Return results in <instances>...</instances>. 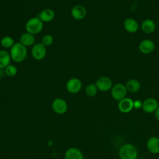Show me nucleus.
<instances>
[{
    "label": "nucleus",
    "instance_id": "0eeeda50",
    "mask_svg": "<svg viewBox=\"0 0 159 159\" xmlns=\"http://www.w3.org/2000/svg\"><path fill=\"white\" fill-rule=\"evenodd\" d=\"M96 85L98 90L106 92L111 89L112 87V82L111 78L107 76L99 77L96 81Z\"/></svg>",
    "mask_w": 159,
    "mask_h": 159
},
{
    "label": "nucleus",
    "instance_id": "9b49d317",
    "mask_svg": "<svg viewBox=\"0 0 159 159\" xmlns=\"http://www.w3.org/2000/svg\"><path fill=\"white\" fill-rule=\"evenodd\" d=\"M118 108L122 113H128L134 108V101L129 98H125L119 101Z\"/></svg>",
    "mask_w": 159,
    "mask_h": 159
},
{
    "label": "nucleus",
    "instance_id": "393cba45",
    "mask_svg": "<svg viewBox=\"0 0 159 159\" xmlns=\"http://www.w3.org/2000/svg\"><path fill=\"white\" fill-rule=\"evenodd\" d=\"M142 107V102L139 100H135L134 101V108L135 109H140Z\"/></svg>",
    "mask_w": 159,
    "mask_h": 159
},
{
    "label": "nucleus",
    "instance_id": "ddd939ff",
    "mask_svg": "<svg viewBox=\"0 0 159 159\" xmlns=\"http://www.w3.org/2000/svg\"><path fill=\"white\" fill-rule=\"evenodd\" d=\"M140 51L144 54H149L152 53L155 49L154 42L149 39L142 40L139 44Z\"/></svg>",
    "mask_w": 159,
    "mask_h": 159
},
{
    "label": "nucleus",
    "instance_id": "423d86ee",
    "mask_svg": "<svg viewBox=\"0 0 159 159\" xmlns=\"http://www.w3.org/2000/svg\"><path fill=\"white\" fill-rule=\"evenodd\" d=\"M52 107L55 113L58 114H63L68 110V104L63 99L57 98L53 101Z\"/></svg>",
    "mask_w": 159,
    "mask_h": 159
},
{
    "label": "nucleus",
    "instance_id": "39448f33",
    "mask_svg": "<svg viewBox=\"0 0 159 159\" xmlns=\"http://www.w3.org/2000/svg\"><path fill=\"white\" fill-rule=\"evenodd\" d=\"M127 92V90L124 84L117 83L112 87L111 93L113 99L119 101L125 98Z\"/></svg>",
    "mask_w": 159,
    "mask_h": 159
},
{
    "label": "nucleus",
    "instance_id": "9d476101",
    "mask_svg": "<svg viewBox=\"0 0 159 159\" xmlns=\"http://www.w3.org/2000/svg\"><path fill=\"white\" fill-rule=\"evenodd\" d=\"M87 14L86 8L82 5H76L73 7L71 10V15L72 17L75 20L83 19Z\"/></svg>",
    "mask_w": 159,
    "mask_h": 159
},
{
    "label": "nucleus",
    "instance_id": "412c9836",
    "mask_svg": "<svg viewBox=\"0 0 159 159\" xmlns=\"http://www.w3.org/2000/svg\"><path fill=\"white\" fill-rule=\"evenodd\" d=\"M1 46L4 48H11L15 43L14 40L11 36H4L0 41Z\"/></svg>",
    "mask_w": 159,
    "mask_h": 159
},
{
    "label": "nucleus",
    "instance_id": "7ed1b4c3",
    "mask_svg": "<svg viewBox=\"0 0 159 159\" xmlns=\"http://www.w3.org/2000/svg\"><path fill=\"white\" fill-rule=\"evenodd\" d=\"M43 22L39 17H34L29 19L25 24V30L27 32L33 35L39 34L43 29Z\"/></svg>",
    "mask_w": 159,
    "mask_h": 159
},
{
    "label": "nucleus",
    "instance_id": "a211bd4d",
    "mask_svg": "<svg viewBox=\"0 0 159 159\" xmlns=\"http://www.w3.org/2000/svg\"><path fill=\"white\" fill-rule=\"evenodd\" d=\"M39 17L43 22H48L54 19L55 12L50 8L45 9L40 12Z\"/></svg>",
    "mask_w": 159,
    "mask_h": 159
},
{
    "label": "nucleus",
    "instance_id": "f257e3e1",
    "mask_svg": "<svg viewBox=\"0 0 159 159\" xmlns=\"http://www.w3.org/2000/svg\"><path fill=\"white\" fill-rule=\"evenodd\" d=\"M11 59L16 63L22 62L27 55V47L20 43L19 42L15 43L10 48L9 52Z\"/></svg>",
    "mask_w": 159,
    "mask_h": 159
},
{
    "label": "nucleus",
    "instance_id": "2eb2a0df",
    "mask_svg": "<svg viewBox=\"0 0 159 159\" xmlns=\"http://www.w3.org/2000/svg\"><path fill=\"white\" fill-rule=\"evenodd\" d=\"M35 42V38L34 35L29 32L22 34L19 38V42L26 47L34 45Z\"/></svg>",
    "mask_w": 159,
    "mask_h": 159
},
{
    "label": "nucleus",
    "instance_id": "f8f14e48",
    "mask_svg": "<svg viewBox=\"0 0 159 159\" xmlns=\"http://www.w3.org/2000/svg\"><path fill=\"white\" fill-rule=\"evenodd\" d=\"M65 159H84L82 152L78 148L71 147L65 153Z\"/></svg>",
    "mask_w": 159,
    "mask_h": 159
},
{
    "label": "nucleus",
    "instance_id": "dca6fc26",
    "mask_svg": "<svg viewBox=\"0 0 159 159\" xmlns=\"http://www.w3.org/2000/svg\"><path fill=\"white\" fill-rule=\"evenodd\" d=\"M124 27L128 32L134 33L139 29V24L136 20L132 18H127L124 22Z\"/></svg>",
    "mask_w": 159,
    "mask_h": 159
},
{
    "label": "nucleus",
    "instance_id": "a878e982",
    "mask_svg": "<svg viewBox=\"0 0 159 159\" xmlns=\"http://www.w3.org/2000/svg\"><path fill=\"white\" fill-rule=\"evenodd\" d=\"M155 118L159 121V106L157 109V110L155 111Z\"/></svg>",
    "mask_w": 159,
    "mask_h": 159
},
{
    "label": "nucleus",
    "instance_id": "f3484780",
    "mask_svg": "<svg viewBox=\"0 0 159 159\" xmlns=\"http://www.w3.org/2000/svg\"><path fill=\"white\" fill-rule=\"evenodd\" d=\"M142 30L145 34H152L156 29V24L151 19H145L141 24Z\"/></svg>",
    "mask_w": 159,
    "mask_h": 159
},
{
    "label": "nucleus",
    "instance_id": "6e6552de",
    "mask_svg": "<svg viewBox=\"0 0 159 159\" xmlns=\"http://www.w3.org/2000/svg\"><path fill=\"white\" fill-rule=\"evenodd\" d=\"M82 88V83L78 78H71L68 80L66 84L67 91L72 94L78 93Z\"/></svg>",
    "mask_w": 159,
    "mask_h": 159
},
{
    "label": "nucleus",
    "instance_id": "5701e85b",
    "mask_svg": "<svg viewBox=\"0 0 159 159\" xmlns=\"http://www.w3.org/2000/svg\"><path fill=\"white\" fill-rule=\"evenodd\" d=\"M5 74L9 77H13L17 73V68L14 65H9L4 68Z\"/></svg>",
    "mask_w": 159,
    "mask_h": 159
},
{
    "label": "nucleus",
    "instance_id": "b1692460",
    "mask_svg": "<svg viewBox=\"0 0 159 159\" xmlns=\"http://www.w3.org/2000/svg\"><path fill=\"white\" fill-rule=\"evenodd\" d=\"M53 42V37L50 34L45 35L41 40V43L46 47L51 45Z\"/></svg>",
    "mask_w": 159,
    "mask_h": 159
},
{
    "label": "nucleus",
    "instance_id": "f03ea898",
    "mask_svg": "<svg viewBox=\"0 0 159 159\" xmlns=\"http://www.w3.org/2000/svg\"><path fill=\"white\" fill-rule=\"evenodd\" d=\"M119 156L120 159H137L138 150L134 145L125 143L120 148Z\"/></svg>",
    "mask_w": 159,
    "mask_h": 159
},
{
    "label": "nucleus",
    "instance_id": "4be33fe9",
    "mask_svg": "<svg viewBox=\"0 0 159 159\" xmlns=\"http://www.w3.org/2000/svg\"><path fill=\"white\" fill-rule=\"evenodd\" d=\"M98 88L94 83H91L88 84L86 89H85V93L86 95L89 97H94V96L96 95L98 93Z\"/></svg>",
    "mask_w": 159,
    "mask_h": 159
},
{
    "label": "nucleus",
    "instance_id": "1a4fd4ad",
    "mask_svg": "<svg viewBox=\"0 0 159 159\" xmlns=\"http://www.w3.org/2000/svg\"><path fill=\"white\" fill-rule=\"evenodd\" d=\"M158 102L157 99L153 98H148L142 102V109L146 113L155 112L158 107Z\"/></svg>",
    "mask_w": 159,
    "mask_h": 159
},
{
    "label": "nucleus",
    "instance_id": "4468645a",
    "mask_svg": "<svg viewBox=\"0 0 159 159\" xmlns=\"http://www.w3.org/2000/svg\"><path fill=\"white\" fill-rule=\"evenodd\" d=\"M147 148L148 150L153 153H159V138L157 137H150L147 141Z\"/></svg>",
    "mask_w": 159,
    "mask_h": 159
},
{
    "label": "nucleus",
    "instance_id": "aec40b11",
    "mask_svg": "<svg viewBox=\"0 0 159 159\" xmlns=\"http://www.w3.org/2000/svg\"><path fill=\"white\" fill-rule=\"evenodd\" d=\"M125 86L127 91H129L130 93H135L140 88V82L135 79H132L127 81Z\"/></svg>",
    "mask_w": 159,
    "mask_h": 159
},
{
    "label": "nucleus",
    "instance_id": "6ab92c4d",
    "mask_svg": "<svg viewBox=\"0 0 159 159\" xmlns=\"http://www.w3.org/2000/svg\"><path fill=\"white\" fill-rule=\"evenodd\" d=\"M11 60L9 52L5 50H0V69H4L10 65Z\"/></svg>",
    "mask_w": 159,
    "mask_h": 159
},
{
    "label": "nucleus",
    "instance_id": "20e7f679",
    "mask_svg": "<svg viewBox=\"0 0 159 159\" xmlns=\"http://www.w3.org/2000/svg\"><path fill=\"white\" fill-rule=\"evenodd\" d=\"M31 55L35 60H42L44 59L47 55V47L42 43H35L32 47Z\"/></svg>",
    "mask_w": 159,
    "mask_h": 159
}]
</instances>
